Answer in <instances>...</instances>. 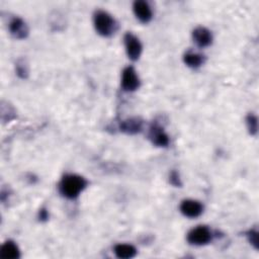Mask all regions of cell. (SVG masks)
I'll return each instance as SVG.
<instances>
[{
  "label": "cell",
  "instance_id": "cell-15",
  "mask_svg": "<svg viewBox=\"0 0 259 259\" xmlns=\"http://www.w3.org/2000/svg\"><path fill=\"white\" fill-rule=\"evenodd\" d=\"M246 125L250 135L255 136L258 131V119L257 116L253 113H249L246 117Z\"/></svg>",
  "mask_w": 259,
  "mask_h": 259
},
{
  "label": "cell",
  "instance_id": "cell-2",
  "mask_svg": "<svg viewBox=\"0 0 259 259\" xmlns=\"http://www.w3.org/2000/svg\"><path fill=\"white\" fill-rule=\"evenodd\" d=\"M93 23L95 30L105 37L112 35L117 28L115 19L104 10H97L94 12Z\"/></svg>",
  "mask_w": 259,
  "mask_h": 259
},
{
  "label": "cell",
  "instance_id": "cell-11",
  "mask_svg": "<svg viewBox=\"0 0 259 259\" xmlns=\"http://www.w3.org/2000/svg\"><path fill=\"white\" fill-rule=\"evenodd\" d=\"M143 120L140 117H131L120 121L119 130L120 132L127 135H135L142 131Z\"/></svg>",
  "mask_w": 259,
  "mask_h": 259
},
{
  "label": "cell",
  "instance_id": "cell-1",
  "mask_svg": "<svg viewBox=\"0 0 259 259\" xmlns=\"http://www.w3.org/2000/svg\"><path fill=\"white\" fill-rule=\"evenodd\" d=\"M86 186L87 180L84 177L77 174H66L59 183V191L64 197L74 199L79 196Z\"/></svg>",
  "mask_w": 259,
  "mask_h": 259
},
{
  "label": "cell",
  "instance_id": "cell-7",
  "mask_svg": "<svg viewBox=\"0 0 259 259\" xmlns=\"http://www.w3.org/2000/svg\"><path fill=\"white\" fill-rule=\"evenodd\" d=\"M149 139L154 145L158 147H167L169 145L168 135L165 133L164 128L158 123H153L150 126Z\"/></svg>",
  "mask_w": 259,
  "mask_h": 259
},
{
  "label": "cell",
  "instance_id": "cell-8",
  "mask_svg": "<svg viewBox=\"0 0 259 259\" xmlns=\"http://www.w3.org/2000/svg\"><path fill=\"white\" fill-rule=\"evenodd\" d=\"M133 10L136 17L143 23H148L153 17L152 9L148 2L144 0H137L133 4Z\"/></svg>",
  "mask_w": 259,
  "mask_h": 259
},
{
  "label": "cell",
  "instance_id": "cell-16",
  "mask_svg": "<svg viewBox=\"0 0 259 259\" xmlns=\"http://www.w3.org/2000/svg\"><path fill=\"white\" fill-rule=\"evenodd\" d=\"M16 73L22 79L27 78V76H28V66H27V63L25 62L24 59H19L16 62Z\"/></svg>",
  "mask_w": 259,
  "mask_h": 259
},
{
  "label": "cell",
  "instance_id": "cell-14",
  "mask_svg": "<svg viewBox=\"0 0 259 259\" xmlns=\"http://www.w3.org/2000/svg\"><path fill=\"white\" fill-rule=\"evenodd\" d=\"M114 254L121 259L133 258L137 254V249L131 244H117L114 246Z\"/></svg>",
  "mask_w": 259,
  "mask_h": 259
},
{
  "label": "cell",
  "instance_id": "cell-9",
  "mask_svg": "<svg viewBox=\"0 0 259 259\" xmlns=\"http://www.w3.org/2000/svg\"><path fill=\"white\" fill-rule=\"evenodd\" d=\"M193 41L199 48H205L211 45L212 34L209 29L204 26H197L192 31Z\"/></svg>",
  "mask_w": 259,
  "mask_h": 259
},
{
  "label": "cell",
  "instance_id": "cell-12",
  "mask_svg": "<svg viewBox=\"0 0 259 259\" xmlns=\"http://www.w3.org/2000/svg\"><path fill=\"white\" fill-rule=\"evenodd\" d=\"M20 253L17 245L13 241H6L0 249V257L3 259H17Z\"/></svg>",
  "mask_w": 259,
  "mask_h": 259
},
{
  "label": "cell",
  "instance_id": "cell-13",
  "mask_svg": "<svg viewBox=\"0 0 259 259\" xmlns=\"http://www.w3.org/2000/svg\"><path fill=\"white\" fill-rule=\"evenodd\" d=\"M183 62L189 68L196 69L204 63V56L192 51H188L183 56Z\"/></svg>",
  "mask_w": 259,
  "mask_h": 259
},
{
  "label": "cell",
  "instance_id": "cell-6",
  "mask_svg": "<svg viewBox=\"0 0 259 259\" xmlns=\"http://www.w3.org/2000/svg\"><path fill=\"white\" fill-rule=\"evenodd\" d=\"M180 211L187 218H197L203 211V205L200 201L194 199H184L180 203Z\"/></svg>",
  "mask_w": 259,
  "mask_h": 259
},
{
  "label": "cell",
  "instance_id": "cell-17",
  "mask_svg": "<svg viewBox=\"0 0 259 259\" xmlns=\"http://www.w3.org/2000/svg\"><path fill=\"white\" fill-rule=\"evenodd\" d=\"M247 238H248V241L249 243L255 248V249H258V231L256 229H252V230H249L247 233Z\"/></svg>",
  "mask_w": 259,
  "mask_h": 259
},
{
  "label": "cell",
  "instance_id": "cell-19",
  "mask_svg": "<svg viewBox=\"0 0 259 259\" xmlns=\"http://www.w3.org/2000/svg\"><path fill=\"white\" fill-rule=\"evenodd\" d=\"M49 218V213H48V210L46 208H41L39 209V212H38V219L39 221L44 222V221H47Z\"/></svg>",
  "mask_w": 259,
  "mask_h": 259
},
{
  "label": "cell",
  "instance_id": "cell-10",
  "mask_svg": "<svg viewBox=\"0 0 259 259\" xmlns=\"http://www.w3.org/2000/svg\"><path fill=\"white\" fill-rule=\"evenodd\" d=\"M9 31L15 38L22 39L28 35V26L20 17H14L9 22Z\"/></svg>",
  "mask_w": 259,
  "mask_h": 259
},
{
  "label": "cell",
  "instance_id": "cell-5",
  "mask_svg": "<svg viewBox=\"0 0 259 259\" xmlns=\"http://www.w3.org/2000/svg\"><path fill=\"white\" fill-rule=\"evenodd\" d=\"M120 84H121V88L127 92L135 91L140 87V79L134 67L128 66L123 69L121 74Z\"/></svg>",
  "mask_w": 259,
  "mask_h": 259
},
{
  "label": "cell",
  "instance_id": "cell-3",
  "mask_svg": "<svg viewBox=\"0 0 259 259\" xmlns=\"http://www.w3.org/2000/svg\"><path fill=\"white\" fill-rule=\"evenodd\" d=\"M212 233L206 226H197L190 230L187 234V242L190 245L202 246L206 245L211 241Z\"/></svg>",
  "mask_w": 259,
  "mask_h": 259
},
{
  "label": "cell",
  "instance_id": "cell-4",
  "mask_svg": "<svg viewBox=\"0 0 259 259\" xmlns=\"http://www.w3.org/2000/svg\"><path fill=\"white\" fill-rule=\"evenodd\" d=\"M123 41H124V47H125V52L127 57L132 61L139 60L143 50L140 39L135 34L131 32H126L123 36Z\"/></svg>",
  "mask_w": 259,
  "mask_h": 259
},
{
  "label": "cell",
  "instance_id": "cell-18",
  "mask_svg": "<svg viewBox=\"0 0 259 259\" xmlns=\"http://www.w3.org/2000/svg\"><path fill=\"white\" fill-rule=\"evenodd\" d=\"M169 182L176 186V187H180L182 185L181 183V180H180V177H179V174L177 173V171H172L170 173V176H169Z\"/></svg>",
  "mask_w": 259,
  "mask_h": 259
}]
</instances>
